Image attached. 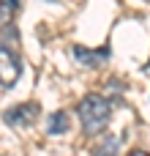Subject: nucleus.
I'll list each match as a JSON object with an SVG mask.
<instances>
[{
	"mask_svg": "<svg viewBox=\"0 0 150 156\" xmlns=\"http://www.w3.org/2000/svg\"><path fill=\"white\" fill-rule=\"evenodd\" d=\"M77 112H79V121H82L85 134H98V132H104L107 123H109V118H112L109 101H107L104 96H98V93H87V96L79 101Z\"/></svg>",
	"mask_w": 150,
	"mask_h": 156,
	"instance_id": "1",
	"label": "nucleus"
},
{
	"mask_svg": "<svg viewBox=\"0 0 150 156\" xmlns=\"http://www.w3.org/2000/svg\"><path fill=\"white\" fill-rule=\"evenodd\" d=\"M120 154V137L118 134H101L93 145V156H118Z\"/></svg>",
	"mask_w": 150,
	"mask_h": 156,
	"instance_id": "5",
	"label": "nucleus"
},
{
	"mask_svg": "<svg viewBox=\"0 0 150 156\" xmlns=\"http://www.w3.org/2000/svg\"><path fill=\"white\" fill-rule=\"evenodd\" d=\"M19 74H22V63H19L16 52H11L8 44H3L0 47V82H3V88L8 90L19 80Z\"/></svg>",
	"mask_w": 150,
	"mask_h": 156,
	"instance_id": "2",
	"label": "nucleus"
},
{
	"mask_svg": "<svg viewBox=\"0 0 150 156\" xmlns=\"http://www.w3.org/2000/svg\"><path fill=\"white\" fill-rule=\"evenodd\" d=\"M38 104L36 101H25V104H16V107H11L5 115H3V121L8 123V126H30L36 118H38Z\"/></svg>",
	"mask_w": 150,
	"mask_h": 156,
	"instance_id": "3",
	"label": "nucleus"
},
{
	"mask_svg": "<svg viewBox=\"0 0 150 156\" xmlns=\"http://www.w3.org/2000/svg\"><path fill=\"white\" fill-rule=\"evenodd\" d=\"M68 126H71V118H68V112H63V110H57V112L49 118V134H63V132H68Z\"/></svg>",
	"mask_w": 150,
	"mask_h": 156,
	"instance_id": "6",
	"label": "nucleus"
},
{
	"mask_svg": "<svg viewBox=\"0 0 150 156\" xmlns=\"http://www.w3.org/2000/svg\"><path fill=\"white\" fill-rule=\"evenodd\" d=\"M71 55H74V60H77L79 66H85V69H96L98 63H104V60L109 58V49H87V47H74V49H71Z\"/></svg>",
	"mask_w": 150,
	"mask_h": 156,
	"instance_id": "4",
	"label": "nucleus"
},
{
	"mask_svg": "<svg viewBox=\"0 0 150 156\" xmlns=\"http://www.w3.org/2000/svg\"><path fill=\"white\" fill-rule=\"evenodd\" d=\"M16 8V0H3V16H8V11Z\"/></svg>",
	"mask_w": 150,
	"mask_h": 156,
	"instance_id": "7",
	"label": "nucleus"
},
{
	"mask_svg": "<svg viewBox=\"0 0 150 156\" xmlns=\"http://www.w3.org/2000/svg\"><path fill=\"white\" fill-rule=\"evenodd\" d=\"M128 156H150V154H148V151H139V148H137V151H131Z\"/></svg>",
	"mask_w": 150,
	"mask_h": 156,
	"instance_id": "8",
	"label": "nucleus"
}]
</instances>
